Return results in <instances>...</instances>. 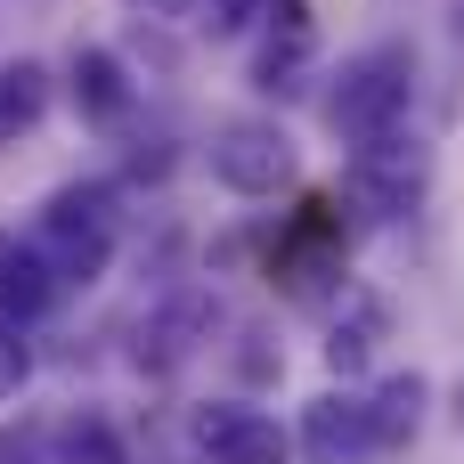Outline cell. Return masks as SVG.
<instances>
[{
    "mask_svg": "<svg viewBox=\"0 0 464 464\" xmlns=\"http://www.w3.org/2000/svg\"><path fill=\"white\" fill-rule=\"evenodd\" d=\"M114 237H122V196H114V179H65V188H49V204H41V220H33V253L49 261L57 294L98 285L106 261H114Z\"/></svg>",
    "mask_w": 464,
    "mask_h": 464,
    "instance_id": "cell-1",
    "label": "cell"
},
{
    "mask_svg": "<svg viewBox=\"0 0 464 464\" xmlns=\"http://www.w3.org/2000/svg\"><path fill=\"white\" fill-rule=\"evenodd\" d=\"M65 90H73V114L90 122V130H122L130 122V106H139V90H130V73H122V57L114 49H73V65H65Z\"/></svg>",
    "mask_w": 464,
    "mask_h": 464,
    "instance_id": "cell-8",
    "label": "cell"
},
{
    "mask_svg": "<svg viewBox=\"0 0 464 464\" xmlns=\"http://www.w3.org/2000/svg\"><path fill=\"white\" fill-rule=\"evenodd\" d=\"M457 33H464V0H457Z\"/></svg>",
    "mask_w": 464,
    "mask_h": 464,
    "instance_id": "cell-19",
    "label": "cell"
},
{
    "mask_svg": "<svg viewBox=\"0 0 464 464\" xmlns=\"http://www.w3.org/2000/svg\"><path fill=\"white\" fill-rule=\"evenodd\" d=\"M204 163H212V179L228 196H285L294 171H302V155H294V139L277 122H220Z\"/></svg>",
    "mask_w": 464,
    "mask_h": 464,
    "instance_id": "cell-4",
    "label": "cell"
},
{
    "mask_svg": "<svg viewBox=\"0 0 464 464\" xmlns=\"http://www.w3.org/2000/svg\"><path fill=\"white\" fill-rule=\"evenodd\" d=\"M424 179H432V163H424V147H416V139H400V130L351 139V171H343V188H351V204H359V212L400 220V212H416V204H424Z\"/></svg>",
    "mask_w": 464,
    "mask_h": 464,
    "instance_id": "cell-3",
    "label": "cell"
},
{
    "mask_svg": "<svg viewBox=\"0 0 464 464\" xmlns=\"http://www.w3.org/2000/svg\"><path fill=\"white\" fill-rule=\"evenodd\" d=\"M188 449L196 464H285V432H277V416H261L245 400H204V408H188Z\"/></svg>",
    "mask_w": 464,
    "mask_h": 464,
    "instance_id": "cell-5",
    "label": "cell"
},
{
    "mask_svg": "<svg viewBox=\"0 0 464 464\" xmlns=\"http://www.w3.org/2000/svg\"><path fill=\"white\" fill-rule=\"evenodd\" d=\"M57 464H122V449L98 416H73V424H57Z\"/></svg>",
    "mask_w": 464,
    "mask_h": 464,
    "instance_id": "cell-14",
    "label": "cell"
},
{
    "mask_svg": "<svg viewBox=\"0 0 464 464\" xmlns=\"http://www.w3.org/2000/svg\"><path fill=\"white\" fill-rule=\"evenodd\" d=\"M49 302H57L49 261L33 253V237H8V228H0V326H33Z\"/></svg>",
    "mask_w": 464,
    "mask_h": 464,
    "instance_id": "cell-9",
    "label": "cell"
},
{
    "mask_svg": "<svg viewBox=\"0 0 464 464\" xmlns=\"http://www.w3.org/2000/svg\"><path fill=\"white\" fill-rule=\"evenodd\" d=\"M41 114H49V73H41L33 57L0 65V147H8V139H24Z\"/></svg>",
    "mask_w": 464,
    "mask_h": 464,
    "instance_id": "cell-11",
    "label": "cell"
},
{
    "mask_svg": "<svg viewBox=\"0 0 464 464\" xmlns=\"http://www.w3.org/2000/svg\"><path fill=\"white\" fill-rule=\"evenodd\" d=\"M375 334H383V310H375V302H351V318H334V334H326V367L351 383V375L375 359Z\"/></svg>",
    "mask_w": 464,
    "mask_h": 464,
    "instance_id": "cell-13",
    "label": "cell"
},
{
    "mask_svg": "<svg viewBox=\"0 0 464 464\" xmlns=\"http://www.w3.org/2000/svg\"><path fill=\"white\" fill-rule=\"evenodd\" d=\"M212 302L204 294H179V302H163L155 318H139V343H130V367L139 375H171V367H188L196 359V343L212 334Z\"/></svg>",
    "mask_w": 464,
    "mask_h": 464,
    "instance_id": "cell-7",
    "label": "cell"
},
{
    "mask_svg": "<svg viewBox=\"0 0 464 464\" xmlns=\"http://www.w3.org/2000/svg\"><path fill=\"white\" fill-rule=\"evenodd\" d=\"M302 65H310V16H285V33H269L261 41V57H253V90H302Z\"/></svg>",
    "mask_w": 464,
    "mask_h": 464,
    "instance_id": "cell-12",
    "label": "cell"
},
{
    "mask_svg": "<svg viewBox=\"0 0 464 464\" xmlns=\"http://www.w3.org/2000/svg\"><path fill=\"white\" fill-rule=\"evenodd\" d=\"M0 464H57V457H49V440H41L33 424H16V432L0 424Z\"/></svg>",
    "mask_w": 464,
    "mask_h": 464,
    "instance_id": "cell-17",
    "label": "cell"
},
{
    "mask_svg": "<svg viewBox=\"0 0 464 464\" xmlns=\"http://www.w3.org/2000/svg\"><path fill=\"white\" fill-rule=\"evenodd\" d=\"M24 375H33V351H24V326H0V400H8V392H24Z\"/></svg>",
    "mask_w": 464,
    "mask_h": 464,
    "instance_id": "cell-15",
    "label": "cell"
},
{
    "mask_svg": "<svg viewBox=\"0 0 464 464\" xmlns=\"http://www.w3.org/2000/svg\"><path fill=\"white\" fill-rule=\"evenodd\" d=\"M424 400H432V383H424V375H392V383H375V400H367L375 449H408V440H416V424H424Z\"/></svg>",
    "mask_w": 464,
    "mask_h": 464,
    "instance_id": "cell-10",
    "label": "cell"
},
{
    "mask_svg": "<svg viewBox=\"0 0 464 464\" xmlns=\"http://www.w3.org/2000/svg\"><path fill=\"white\" fill-rule=\"evenodd\" d=\"M147 16H188V0H139Z\"/></svg>",
    "mask_w": 464,
    "mask_h": 464,
    "instance_id": "cell-18",
    "label": "cell"
},
{
    "mask_svg": "<svg viewBox=\"0 0 464 464\" xmlns=\"http://www.w3.org/2000/svg\"><path fill=\"white\" fill-rule=\"evenodd\" d=\"M253 16H269V0H204V24L228 41V33H245Z\"/></svg>",
    "mask_w": 464,
    "mask_h": 464,
    "instance_id": "cell-16",
    "label": "cell"
},
{
    "mask_svg": "<svg viewBox=\"0 0 464 464\" xmlns=\"http://www.w3.org/2000/svg\"><path fill=\"white\" fill-rule=\"evenodd\" d=\"M408 106H416V57H408L400 41L359 49V57L334 73V90H326V122H334V139L400 130V122H408Z\"/></svg>",
    "mask_w": 464,
    "mask_h": 464,
    "instance_id": "cell-2",
    "label": "cell"
},
{
    "mask_svg": "<svg viewBox=\"0 0 464 464\" xmlns=\"http://www.w3.org/2000/svg\"><path fill=\"white\" fill-rule=\"evenodd\" d=\"M302 457L310 464H367L375 449V424H367V400L359 392H318L302 408Z\"/></svg>",
    "mask_w": 464,
    "mask_h": 464,
    "instance_id": "cell-6",
    "label": "cell"
}]
</instances>
